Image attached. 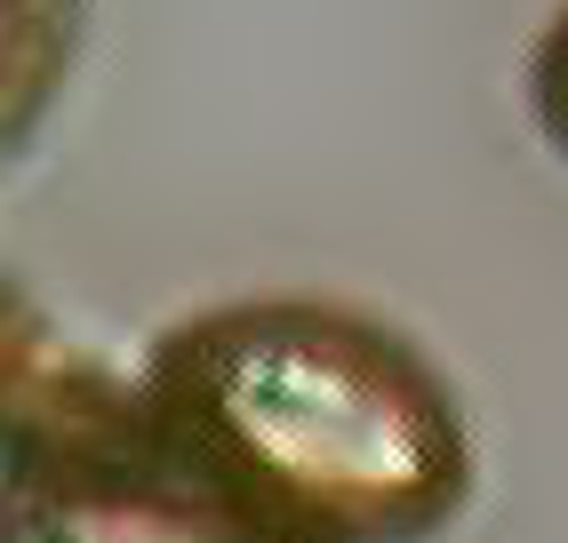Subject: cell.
I'll use <instances>...</instances> for the list:
<instances>
[{
	"instance_id": "7a4b0ae2",
	"label": "cell",
	"mask_w": 568,
	"mask_h": 543,
	"mask_svg": "<svg viewBox=\"0 0 568 543\" xmlns=\"http://www.w3.org/2000/svg\"><path fill=\"white\" fill-rule=\"evenodd\" d=\"M72 41H81V0H9V144L32 136L41 121V96L64 81L72 64Z\"/></svg>"
},
{
	"instance_id": "3957f363",
	"label": "cell",
	"mask_w": 568,
	"mask_h": 543,
	"mask_svg": "<svg viewBox=\"0 0 568 543\" xmlns=\"http://www.w3.org/2000/svg\"><path fill=\"white\" fill-rule=\"evenodd\" d=\"M528 112H537V129L552 136V152L568 161V0L545 17L537 49H528Z\"/></svg>"
},
{
	"instance_id": "6da1fadb",
	"label": "cell",
	"mask_w": 568,
	"mask_h": 543,
	"mask_svg": "<svg viewBox=\"0 0 568 543\" xmlns=\"http://www.w3.org/2000/svg\"><path fill=\"white\" fill-rule=\"evenodd\" d=\"M153 440L281 543H433L473 503V423L408 328L336 296H233L136 360Z\"/></svg>"
}]
</instances>
